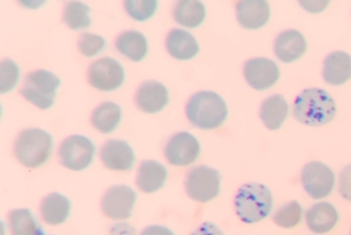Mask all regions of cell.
<instances>
[{
    "label": "cell",
    "instance_id": "10",
    "mask_svg": "<svg viewBox=\"0 0 351 235\" xmlns=\"http://www.w3.org/2000/svg\"><path fill=\"white\" fill-rule=\"evenodd\" d=\"M136 203V193L129 186H113L104 193L101 200V209L110 220L129 219Z\"/></svg>",
    "mask_w": 351,
    "mask_h": 235
},
{
    "label": "cell",
    "instance_id": "36",
    "mask_svg": "<svg viewBox=\"0 0 351 235\" xmlns=\"http://www.w3.org/2000/svg\"><path fill=\"white\" fill-rule=\"evenodd\" d=\"M351 235V234H350Z\"/></svg>",
    "mask_w": 351,
    "mask_h": 235
},
{
    "label": "cell",
    "instance_id": "9",
    "mask_svg": "<svg viewBox=\"0 0 351 235\" xmlns=\"http://www.w3.org/2000/svg\"><path fill=\"white\" fill-rule=\"evenodd\" d=\"M302 184L305 192L315 200L328 197L335 187V173L320 162H310L303 167Z\"/></svg>",
    "mask_w": 351,
    "mask_h": 235
},
{
    "label": "cell",
    "instance_id": "32",
    "mask_svg": "<svg viewBox=\"0 0 351 235\" xmlns=\"http://www.w3.org/2000/svg\"><path fill=\"white\" fill-rule=\"evenodd\" d=\"M338 187L341 197L348 201H351V164L344 167V170L339 175Z\"/></svg>",
    "mask_w": 351,
    "mask_h": 235
},
{
    "label": "cell",
    "instance_id": "12",
    "mask_svg": "<svg viewBox=\"0 0 351 235\" xmlns=\"http://www.w3.org/2000/svg\"><path fill=\"white\" fill-rule=\"evenodd\" d=\"M200 154V145L189 132H178L171 137L165 147V157L171 165L186 166Z\"/></svg>",
    "mask_w": 351,
    "mask_h": 235
},
{
    "label": "cell",
    "instance_id": "35",
    "mask_svg": "<svg viewBox=\"0 0 351 235\" xmlns=\"http://www.w3.org/2000/svg\"><path fill=\"white\" fill-rule=\"evenodd\" d=\"M141 235H175L164 225H149L142 230Z\"/></svg>",
    "mask_w": 351,
    "mask_h": 235
},
{
    "label": "cell",
    "instance_id": "29",
    "mask_svg": "<svg viewBox=\"0 0 351 235\" xmlns=\"http://www.w3.org/2000/svg\"><path fill=\"white\" fill-rule=\"evenodd\" d=\"M124 8L126 12L134 20L145 22L154 15L156 8H158V1H155V0H126L124 1Z\"/></svg>",
    "mask_w": 351,
    "mask_h": 235
},
{
    "label": "cell",
    "instance_id": "21",
    "mask_svg": "<svg viewBox=\"0 0 351 235\" xmlns=\"http://www.w3.org/2000/svg\"><path fill=\"white\" fill-rule=\"evenodd\" d=\"M71 212V201L60 193H51L43 199L40 214L45 223L50 225H62Z\"/></svg>",
    "mask_w": 351,
    "mask_h": 235
},
{
    "label": "cell",
    "instance_id": "31",
    "mask_svg": "<svg viewBox=\"0 0 351 235\" xmlns=\"http://www.w3.org/2000/svg\"><path fill=\"white\" fill-rule=\"evenodd\" d=\"M77 47L80 53H83L86 58H93L97 53H101L106 47V40L104 38L96 36V34H90V33H84L79 38Z\"/></svg>",
    "mask_w": 351,
    "mask_h": 235
},
{
    "label": "cell",
    "instance_id": "2",
    "mask_svg": "<svg viewBox=\"0 0 351 235\" xmlns=\"http://www.w3.org/2000/svg\"><path fill=\"white\" fill-rule=\"evenodd\" d=\"M186 113L189 121L197 129L213 130L227 119L228 108L219 95L212 91H200L191 96Z\"/></svg>",
    "mask_w": 351,
    "mask_h": 235
},
{
    "label": "cell",
    "instance_id": "1",
    "mask_svg": "<svg viewBox=\"0 0 351 235\" xmlns=\"http://www.w3.org/2000/svg\"><path fill=\"white\" fill-rule=\"evenodd\" d=\"M336 114L335 99L320 88L303 90L293 105L295 119L304 125H326L336 118Z\"/></svg>",
    "mask_w": 351,
    "mask_h": 235
},
{
    "label": "cell",
    "instance_id": "24",
    "mask_svg": "<svg viewBox=\"0 0 351 235\" xmlns=\"http://www.w3.org/2000/svg\"><path fill=\"white\" fill-rule=\"evenodd\" d=\"M206 17V9L202 1L183 0L178 1L173 9V18L181 26L195 28L200 26Z\"/></svg>",
    "mask_w": 351,
    "mask_h": 235
},
{
    "label": "cell",
    "instance_id": "13",
    "mask_svg": "<svg viewBox=\"0 0 351 235\" xmlns=\"http://www.w3.org/2000/svg\"><path fill=\"white\" fill-rule=\"evenodd\" d=\"M99 158L104 166L115 171H128L134 166V154L129 143L120 140H110L106 142Z\"/></svg>",
    "mask_w": 351,
    "mask_h": 235
},
{
    "label": "cell",
    "instance_id": "30",
    "mask_svg": "<svg viewBox=\"0 0 351 235\" xmlns=\"http://www.w3.org/2000/svg\"><path fill=\"white\" fill-rule=\"evenodd\" d=\"M0 69V91L1 94H6L15 88L20 77V69L10 58H5L1 61Z\"/></svg>",
    "mask_w": 351,
    "mask_h": 235
},
{
    "label": "cell",
    "instance_id": "14",
    "mask_svg": "<svg viewBox=\"0 0 351 235\" xmlns=\"http://www.w3.org/2000/svg\"><path fill=\"white\" fill-rule=\"evenodd\" d=\"M136 106L145 113H158L169 102V92L161 83L149 80L142 84L136 92Z\"/></svg>",
    "mask_w": 351,
    "mask_h": 235
},
{
    "label": "cell",
    "instance_id": "6",
    "mask_svg": "<svg viewBox=\"0 0 351 235\" xmlns=\"http://www.w3.org/2000/svg\"><path fill=\"white\" fill-rule=\"evenodd\" d=\"M186 192L189 198L197 203H207L218 197L221 189V175L216 169L193 167L186 177Z\"/></svg>",
    "mask_w": 351,
    "mask_h": 235
},
{
    "label": "cell",
    "instance_id": "11",
    "mask_svg": "<svg viewBox=\"0 0 351 235\" xmlns=\"http://www.w3.org/2000/svg\"><path fill=\"white\" fill-rule=\"evenodd\" d=\"M243 75L251 88L263 91L278 83L280 69L278 64L269 58H251L245 63Z\"/></svg>",
    "mask_w": 351,
    "mask_h": 235
},
{
    "label": "cell",
    "instance_id": "33",
    "mask_svg": "<svg viewBox=\"0 0 351 235\" xmlns=\"http://www.w3.org/2000/svg\"><path fill=\"white\" fill-rule=\"evenodd\" d=\"M191 235H224V233L217 225H213L211 222H206L199 225Z\"/></svg>",
    "mask_w": 351,
    "mask_h": 235
},
{
    "label": "cell",
    "instance_id": "8",
    "mask_svg": "<svg viewBox=\"0 0 351 235\" xmlns=\"http://www.w3.org/2000/svg\"><path fill=\"white\" fill-rule=\"evenodd\" d=\"M88 83L99 91H114L124 83V69L117 60L99 58L90 66Z\"/></svg>",
    "mask_w": 351,
    "mask_h": 235
},
{
    "label": "cell",
    "instance_id": "25",
    "mask_svg": "<svg viewBox=\"0 0 351 235\" xmlns=\"http://www.w3.org/2000/svg\"><path fill=\"white\" fill-rule=\"evenodd\" d=\"M121 121V108L114 102H104L93 110L91 124L102 134L113 132Z\"/></svg>",
    "mask_w": 351,
    "mask_h": 235
},
{
    "label": "cell",
    "instance_id": "3",
    "mask_svg": "<svg viewBox=\"0 0 351 235\" xmlns=\"http://www.w3.org/2000/svg\"><path fill=\"white\" fill-rule=\"evenodd\" d=\"M273 208V194L261 183H246L235 195V211L243 223H257L268 217Z\"/></svg>",
    "mask_w": 351,
    "mask_h": 235
},
{
    "label": "cell",
    "instance_id": "34",
    "mask_svg": "<svg viewBox=\"0 0 351 235\" xmlns=\"http://www.w3.org/2000/svg\"><path fill=\"white\" fill-rule=\"evenodd\" d=\"M110 235H136V230L128 223H115L110 228Z\"/></svg>",
    "mask_w": 351,
    "mask_h": 235
},
{
    "label": "cell",
    "instance_id": "7",
    "mask_svg": "<svg viewBox=\"0 0 351 235\" xmlns=\"http://www.w3.org/2000/svg\"><path fill=\"white\" fill-rule=\"evenodd\" d=\"M95 146L85 136L72 135L61 143L58 157L63 166L73 171L84 170L93 162Z\"/></svg>",
    "mask_w": 351,
    "mask_h": 235
},
{
    "label": "cell",
    "instance_id": "28",
    "mask_svg": "<svg viewBox=\"0 0 351 235\" xmlns=\"http://www.w3.org/2000/svg\"><path fill=\"white\" fill-rule=\"evenodd\" d=\"M302 216H303L302 206L298 201L293 200V201H289V204L284 205L282 208H280L273 216V221L275 225L287 230L300 225Z\"/></svg>",
    "mask_w": 351,
    "mask_h": 235
},
{
    "label": "cell",
    "instance_id": "15",
    "mask_svg": "<svg viewBox=\"0 0 351 235\" xmlns=\"http://www.w3.org/2000/svg\"><path fill=\"white\" fill-rule=\"evenodd\" d=\"M274 51L281 62H295L306 51L305 38L295 29L281 32L275 39Z\"/></svg>",
    "mask_w": 351,
    "mask_h": 235
},
{
    "label": "cell",
    "instance_id": "26",
    "mask_svg": "<svg viewBox=\"0 0 351 235\" xmlns=\"http://www.w3.org/2000/svg\"><path fill=\"white\" fill-rule=\"evenodd\" d=\"M63 22L74 31H80L91 25L90 8L80 1H69L63 9Z\"/></svg>",
    "mask_w": 351,
    "mask_h": 235
},
{
    "label": "cell",
    "instance_id": "17",
    "mask_svg": "<svg viewBox=\"0 0 351 235\" xmlns=\"http://www.w3.org/2000/svg\"><path fill=\"white\" fill-rule=\"evenodd\" d=\"M324 80L330 85H343L351 79V55L344 51L330 53L324 61Z\"/></svg>",
    "mask_w": 351,
    "mask_h": 235
},
{
    "label": "cell",
    "instance_id": "23",
    "mask_svg": "<svg viewBox=\"0 0 351 235\" xmlns=\"http://www.w3.org/2000/svg\"><path fill=\"white\" fill-rule=\"evenodd\" d=\"M115 47L124 56L134 62H140L148 53V42L145 36L137 31H126L117 38Z\"/></svg>",
    "mask_w": 351,
    "mask_h": 235
},
{
    "label": "cell",
    "instance_id": "20",
    "mask_svg": "<svg viewBox=\"0 0 351 235\" xmlns=\"http://www.w3.org/2000/svg\"><path fill=\"white\" fill-rule=\"evenodd\" d=\"M167 170L160 162L145 160L142 162L137 173L136 184L145 193H154L165 184Z\"/></svg>",
    "mask_w": 351,
    "mask_h": 235
},
{
    "label": "cell",
    "instance_id": "27",
    "mask_svg": "<svg viewBox=\"0 0 351 235\" xmlns=\"http://www.w3.org/2000/svg\"><path fill=\"white\" fill-rule=\"evenodd\" d=\"M11 235H39V228L31 211L14 210L9 212Z\"/></svg>",
    "mask_w": 351,
    "mask_h": 235
},
{
    "label": "cell",
    "instance_id": "18",
    "mask_svg": "<svg viewBox=\"0 0 351 235\" xmlns=\"http://www.w3.org/2000/svg\"><path fill=\"white\" fill-rule=\"evenodd\" d=\"M305 220L313 233L326 234L336 227L339 216L336 208L330 203H317L306 211Z\"/></svg>",
    "mask_w": 351,
    "mask_h": 235
},
{
    "label": "cell",
    "instance_id": "22",
    "mask_svg": "<svg viewBox=\"0 0 351 235\" xmlns=\"http://www.w3.org/2000/svg\"><path fill=\"white\" fill-rule=\"evenodd\" d=\"M261 119L269 130H278L289 115V103L281 95L270 96L261 106Z\"/></svg>",
    "mask_w": 351,
    "mask_h": 235
},
{
    "label": "cell",
    "instance_id": "5",
    "mask_svg": "<svg viewBox=\"0 0 351 235\" xmlns=\"http://www.w3.org/2000/svg\"><path fill=\"white\" fill-rule=\"evenodd\" d=\"M61 80L55 74L39 69L27 75L21 95L40 110H49L56 97V91Z\"/></svg>",
    "mask_w": 351,
    "mask_h": 235
},
{
    "label": "cell",
    "instance_id": "19",
    "mask_svg": "<svg viewBox=\"0 0 351 235\" xmlns=\"http://www.w3.org/2000/svg\"><path fill=\"white\" fill-rule=\"evenodd\" d=\"M166 49L172 58L180 61H186L197 56L199 44L189 32L175 28L166 38Z\"/></svg>",
    "mask_w": 351,
    "mask_h": 235
},
{
    "label": "cell",
    "instance_id": "16",
    "mask_svg": "<svg viewBox=\"0 0 351 235\" xmlns=\"http://www.w3.org/2000/svg\"><path fill=\"white\" fill-rule=\"evenodd\" d=\"M270 8L263 0H245L237 5V18L246 29H258L269 21Z\"/></svg>",
    "mask_w": 351,
    "mask_h": 235
},
{
    "label": "cell",
    "instance_id": "4",
    "mask_svg": "<svg viewBox=\"0 0 351 235\" xmlns=\"http://www.w3.org/2000/svg\"><path fill=\"white\" fill-rule=\"evenodd\" d=\"M52 151V137L42 129H27L16 138L14 153L28 169H36L47 162Z\"/></svg>",
    "mask_w": 351,
    "mask_h": 235
}]
</instances>
